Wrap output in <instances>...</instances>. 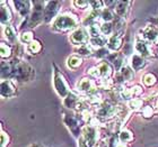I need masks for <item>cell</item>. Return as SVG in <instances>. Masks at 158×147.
Instances as JSON below:
<instances>
[{
	"label": "cell",
	"mask_w": 158,
	"mask_h": 147,
	"mask_svg": "<svg viewBox=\"0 0 158 147\" xmlns=\"http://www.w3.org/2000/svg\"><path fill=\"white\" fill-rule=\"evenodd\" d=\"M145 100L142 98H135L133 99V100H131V101H129L128 102V109L129 111H137V112H139V111L141 110L142 107L145 106Z\"/></svg>",
	"instance_id": "4dcf8cb0"
},
{
	"label": "cell",
	"mask_w": 158,
	"mask_h": 147,
	"mask_svg": "<svg viewBox=\"0 0 158 147\" xmlns=\"http://www.w3.org/2000/svg\"><path fill=\"white\" fill-rule=\"evenodd\" d=\"M14 61V74L13 80L16 83H28L35 79V69L31 65L30 63L25 62L24 60L13 57Z\"/></svg>",
	"instance_id": "7a4b0ae2"
},
{
	"label": "cell",
	"mask_w": 158,
	"mask_h": 147,
	"mask_svg": "<svg viewBox=\"0 0 158 147\" xmlns=\"http://www.w3.org/2000/svg\"><path fill=\"white\" fill-rule=\"evenodd\" d=\"M116 147H130L128 144H123V143H118V146Z\"/></svg>",
	"instance_id": "f35d334b"
},
{
	"label": "cell",
	"mask_w": 158,
	"mask_h": 147,
	"mask_svg": "<svg viewBox=\"0 0 158 147\" xmlns=\"http://www.w3.org/2000/svg\"><path fill=\"white\" fill-rule=\"evenodd\" d=\"M78 27H80V20L77 17V15L73 13H62L56 17L54 21L52 23L51 30L53 33H73V30H76Z\"/></svg>",
	"instance_id": "6da1fadb"
},
{
	"label": "cell",
	"mask_w": 158,
	"mask_h": 147,
	"mask_svg": "<svg viewBox=\"0 0 158 147\" xmlns=\"http://www.w3.org/2000/svg\"><path fill=\"white\" fill-rule=\"evenodd\" d=\"M62 7L61 1H46L45 10H44V23H53L54 19L59 16L60 9Z\"/></svg>",
	"instance_id": "7c38bea8"
},
{
	"label": "cell",
	"mask_w": 158,
	"mask_h": 147,
	"mask_svg": "<svg viewBox=\"0 0 158 147\" xmlns=\"http://www.w3.org/2000/svg\"><path fill=\"white\" fill-rule=\"evenodd\" d=\"M28 147H43V146H42V145L37 144V143H34V144H31Z\"/></svg>",
	"instance_id": "ab89813d"
},
{
	"label": "cell",
	"mask_w": 158,
	"mask_h": 147,
	"mask_svg": "<svg viewBox=\"0 0 158 147\" xmlns=\"http://www.w3.org/2000/svg\"><path fill=\"white\" fill-rule=\"evenodd\" d=\"M43 147H45V146H43Z\"/></svg>",
	"instance_id": "b9f144b4"
},
{
	"label": "cell",
	"mask_w": 158,
	"mask_h": 147,
	"mask_svg": "<svg viewBox=\"0 0 158 147\" xmlns=\"http://www.w3.org/2000/svg\"><path fill=\"white\" fill-rule=\"evenodd\" d=\"M89 6L92 8L93 11H101L102 9L105 8V2L102 0H90L89 1Z\"/></svg>",
	"instance_id": "e575fe53"
},
{
	"label": "cell",
	"mask_w": 158,
	"mask_h": 147,
	"mask_svg": "<svg viewBox=\"0 0 158 147\" xmlns=\"http://www.w3.org/2000/svg\"><path fill=\"white\" fill-rule=\"evenodd\" d=\"M135 54L142 56L146 60H154L157 57L155 49L150 45L148 42H146L145 39L141 38L139 35L135 36Z\"/></svg>",
	"instance_id": "ba28073f"
},
{
	"label": "cell",
	"mask_w": 158,
	"mask_h": 147,
	"mask_svg": "<svg viewBox=\"0 0 158 147\" xmlns=\"http://www.w3.org/2000/svg\"><path fill=\"white\" fill-rule=\"evenodd\" d=\"M42 48H43V45L42 43H41V41L34 39L33 42L30 43L28 45H26L25 51H26V53L31 54V55H39L40 53H41V51H42Z\"/></svg>",
	"instance_id": "4316f807"
},
{
	"label": "cell",
	"mask_w": 158,
	"mask_h": 147,
	"mask_svg": "<svg viewBox=\"0 0 158 147\" xmlns=\"http://www.w3.org/2000/svg\"><path fill=\"white\" fill-rule=\"evenodd\" d=\"M132 3H133L132 1H116V5L113 9L115 13V16L127 21L130 15Z\"/></svg>",
	"instance_id": "e0dca14e"
},
{
	"label": "cell",
	"mask_w": 158,
	"mask_h": 147,
	"mask_svg": "<svg viewBox=\"0 0 158 147\" xmlns=\"http://www.w3.org/2000/svg\"><path fill=\"white\" fill-rule=\"evenodd\" d=\"M148 100H152V106L155 109L156 114H158V91H156L155 93H152V95H149Z\"/></svg>",
	"instance_id": "74e56055"
},
{
	"label": "cell",
	"mask_w": 158,
	"mask_h": 147,
	"mask_svg": "<svg viewBox=\"0 0 158 147\" xmlns=\"http://www.w3.org/2000/svg\"><path fill=\"white\" fill-rule=\"evenodd\" d=\"M133 79H135V71L130 65L125 64L120 71L115 73L113 81H114L115 85H127Z\"/></svg>",
	"instance_id": "8fae6325"
},
{
	"label": "cell",
	"mask_w": 158,
	"mask_h": 147,
	"mask_svg": "<svg viewBox=\"0 0 158 147\" xmlns=\"http://www.w3.org/2000/svg\"><path fill=\"white\" fill-rule=\"evenodd\" d=\"M118 141L120 143H123V144H130L135 141V135H133V131L130 130L129 128L122 127L121 130L118 131Z\"/></svg>",
	"instance_id": "603a6c76"
},
{
	"label": "cell",
	"mask_w": 158,
	"mask_h": 147,
	"mask_svg": "<svg viewBox=\"0 0 158 147\" xmlns=\"http://www.w3.org/2000/svg\"><path fill=\"white\" fill-rule=\"evenodd\" d=\"M110 54H111V52L107 49V47H103V48L95 49L93 57H95L96 60H98L99 62H102V61H105L106 57H107Z\"/></svg>",
	"instance_id": "836d02e7"
},
{
	"label": "cell",
	"mask_w": 158,
	"mask_h": 147,
	"mask_svg": "<svg viewBox=\"0 0 158 147\" xmlns=\"http://www.w3.org/2000/svg\"><path fill=\"white\" fill-rule=\"evenodd\" d=\"M138 35L141 38H143L146 42H148L150 45H158V28L152 24H148L147 26L139 30Z\"/></svg>",
	"instance_id": "4fadbf2b"
},
{
	"label": "cell",
	"mask_w": 158,
	"mask_h": 147,
	"mask_svg": "<svg viewBox=\"0 0 158 147\" xmlns=\"http://www.w3.org/2000/svg\"><path fill=\"white\" fill-rule=\"evenodd\" d=\"M124 37L125 33H114L107 41V49L111 53H118L120 49L124 46Z\"/></svg>",
	"instance_id": "9a60e30c"
},
{
	"label": "cell",
	"mask_w": 158,
	"mask_h": 147,
	"mask_svg": "<svg viewBox=\"0 0 158 147\" xmlns=\"http://www.w3.org/2000/svg\"><path fill=\"white\" fill-rule=\"evenodd\" d=\"M82 63H84V59L76 54H73L67 59V66H68V69L73 70V71L78 70L82 65Z\"/></svg>",
	"instance_id": "d4e9b609"
},
{
	"label": "cell",
	"mask_w": 158,
	"mask_h": 147,
	"mask_svg": "<svg viewBox=\"0 0 158 147\" xmlns=\"http://www.w3.org/2000/svg\"><path fill=\"white\" fill-rule=\"evenodd\" d=\"M13 19V13L10 7L6 1H1V6H0V20H1V25L6 26L10 25V21Z\"/></svg>",
	"instance_id": "ffe728a7"
},
{
	"label": "cell",
	"mask_w": 158,
	"mask_h": 147,
	"mask_svg": "<svg viewBox=\"0 0 158 147\" xmlns=\"http://www.w3.org/2000/svg\"><path fill=\"white\" fill-rule=\"evenodd\" d=\"M87 74L94 80H96L97 83L106 82L110 81V80H113L114 75H115V69L107 61H102L97 65L87 70Z\"/></svg>",
	"instance_id": "277c9868"
},
{
	"label": "cell",
	"mask_w": 158,
	"mask_h": 147,
	"mask_svg": "<svg viewBox=\"0 0 158 147\" xmlns=\"http://www.w3.org/2000/svg\"><path fill=\"white\" fill-rule=\"evenodd\" d=\"M52 68H53V88H54V91L56 92V95H59L60 98L64 99L71 92L70 85L67 82L66 76L60 71L59 66L56 65V63L52 64Z\"/></svg>",
	"instance_id": "8992f818"
},
{
	"label": "cell",
	"mask_w": 158,
	"mask_h": 147,
	"mask_svg": "<svg viewBox=\"0 0 158 147\" xmlns=\"http://www.w3.org/2000/svg\"><path fill=\"white\" fill-rule=\"evenodd\" d=\"M33 2V9L31 13L30 17L24 20L23 25L20 27V29L24 27L28 28V29H33L35 27L40 26L42 23H44V10H45L46 1H42V0H34Z\"/></svg>",
	"instance_id": "5b68a950"
},
{
	"label": "cell",
	"mask_w": 158,
	"mask_h": 147,
	"mask_svg": "<svg viewBox=\"0 0 158 147\" xmlns=\"http://www.w3.org/2000/svg\"><path fill=\"white\" fill-rule=\"evenodd\" d=\"M125 60H127V56H125L123 53L118 52V53H111V54L106 57L105 61H107L109 63L112 64L113 68L115 69V73H116L127 64V63H125Z\"/></svg>",
	"instance_id": "ac0fdd59"
},
{
	"label": "cell",
	"mask_w": 158,
	"mask_h": 147,
	"mask_svg": "<svg viewBox=\"0 0 158 147\" xmlns=\"http://www.w3.org/2000/svg\"><path fill=\"white\" fill-rule=\"evenodd\" d=\"M141 83L146 88H152L157 83V76L155 75V73L152 72L145 73L141 78Z\"/></svg>",
	"instance_id": "f1b7e54d"
},
{
	"label": "cell",
	"mask_w": 158,
	"mask_h": 147,
	"mask_svg": "<svg viewBox=\"0 0 158 147\" xmlns=\"http://www.w3.org/2000/svg\"><path fill=\"white\" fill-rule=\"evenodd\" d=\"M95 147H101V146H99V145H98V144H97V145H96V146H95Z\"/></svg>",
	"instance_id": "60d3db41"
},
{
	"label": "cell",
	"mask_w": 158,
	"mask_h": 147,
	"mask_svg": "<svg viewBox=\"0 0 158 147\" xmlns=\"http://www.w3.org/2000/svg\"><path fill=\"white\" fill-rule=\"evenodd\" d=\"M14 55V48L13 45L9 44L8 42H1L0 44V56L2 61H8L13 57Z\"/></svg>",
	"instance_id": "7402d4cb"
},
{
	"label": "cell",
	"mask_w": 158,
	"mask_h": 147,
	"mask_svg": "<svg viewBox=\"0 0 158 147\" xmlns=\"http://www.w3.org/2000/svg\"><path fill=\"white\" fill-rule=\"evenodd\" d=\"M147 64H148L147 60L143 59L142 56L138 55V54H135V53H133V54L130 56L129 65L133 69V71H135V72H139V71L143 70L146 66H147Z\"/></svg>",
	"instance_id": "d6986e66"
},
{
	"label": "cell",
	"mask_w": 158,
	"mask_h": 147,
	"mask_svg": "<svg viewBox=\"0 0 158 147\" xmlns=\"http://www.w3.org/2000/svg\"><path fill=\"white\" fill-rule=\"evenodd\" d=\"M10 143V136L7 131L3 130L1 127V147H7Z\"/></svg>",
	"instance_id": "8d00e7d4"
},
{
	"label": "cell",
	"mask_w": 158,
	"mask_h": 147,
	"mask_svg": "<svg viewBox=\"0 0 158 147\" xmlns=\"http://www.w3.org/2000/svg\"><path fill=\"white\" fill-rule=\"evenodd\" d=\"M114 25L113 23H101V33L103 36L111 37L114 34Z\"/></svg>",
	"instance_id": "d6a6232c"
},
{
	"label": "cell",
	"mask_w": 158,
	"mask_h": 147,
	"mask_svg": "<svg viewBox=\"0 0 158 147\" xmlns=\"http://www.w3.org/2000/svg\"><path fill=\"white\" fill-rule=\"evenodd\" d=\"M11 3L15 7V10L17 14L19 15L23 19L28 18L33 9V2L30 0H16V1H11Z\"/></svg>",
	"instance_id": "5bb4252c"
},
{
	"label": "cell",
	"mask_w": 158,
	"mask_h": 147,
	"mask_svg": "<svg viewBox=\"0 0 158 147\" xmlns=\"http://www.w3.org/2000/svg\"><path fill=\"white\" fill-rule=\"evenodd\" d=\"M34 39H35L34 38V32L32 29H25L23 32H20L19 37H18L20 44H26V45L33 42Z\"/></svg>",
	"instance_id": "f546056e"
},
{
	"label": "cell",
	"mask_w": 158,
	"mask_h": 147,
	"mask_svg": "<svg viewBox=\"0 0 158 147\" xmlns=\"http://www.w3.org/2000/svg\"><path fill=\"white\" fill-rule=\"evenodd\" d=\"M89 39H90V35H89L88 29L82 26L78 27L76 30H73V33H70V36H69L70 43L75 47L88 44Z\"/></svg>",
	"instance_id": "30bf717a"
},
{
	"label": "cell",
	"mask_w": 158,
	"mask_h": 147,
	"mask_svg": "<svg viewBox=\"0 0 158 147\" xmlns=\"http://www.w3.org/2000/svg\"><path fill=\"white\" fill-rule=\"evenodd\" d=\"M98 88V83L96 80H94L90 76H84L77 82L76 84V90L79 95H88L96 91Z\"/></svg>",
	"instance_id": "9c48e42d"
},
{
	"label": "cell",
	"mask_w": 158,
	"mask_h": 147,
	"mask_svg": "<svg viewBox=\"0 0 158 147\" xmlns=\"http://www.w3.org/2000/svg\"><path fill=\"white\" fill-rule=\"evenodd\" d=\"M3 35H5L7 42L9 43V44L16 45L17 39H18L19 35H17V30L15 29V27L11 26V25H6V26H3Z\"/></svg>",
	"instance_id": "44dd1931"
},
{
	"label": "cell",
	"mask_w": 158,
	"mask_h": 147,
	"mask_svg": "<svg viewBox=\"0 0 158 147\" xmlns=\"http://www.w3.org/2000/svg\"><path fill=\"white\" fill-rule=\"evenodd\" d=\"M99 19L102 20V23H113L115 19V13L113 9L110 8H104L99 11Z\"/></svg>",
	"instance_id": "83f0119b"
},
{
	"label": "cell",
	"mask_w": 158,
	"mask_h": 147,
	"mask_svg": "<svg viewBox=\"0 0 158 147\" xmlns=\"http://www.w3.org/2000/svg\"><path fill=\"white\" fill-rule=\"evenodd\" d=\"M73 5L76 7L77 9H80V10H85L88 7H90L89 6L88 0H75V1H73Z\"/></svg>",
	"instance_id": "d590c367"
},
{
	"label": "cell",
	"mask_w": 158,
	"mask_h": 147,
	"mask_svg": "<svg viewBox=\"0 0 158 147\" xmlns=\"http://www.w3.org/2000/svg\"><path fill=\"white\" fill-rule=\"evenodd\" d=\"M113 92H114L120 99L129 102L135 98H140V95L143 93V87H142L141 84L115 85Z\"/></svg>",
	"instance_id": "52a82bcc"
},
{
	"label": "cell",
	"mask_w": 158,
	"mask_h": 147,
	"mask_svg": "<svg viewBox=\"0 0 158 147\" xmlns=\"http://www.w3.org/2000/svg\"><path fill=\"white\" fill-rule=\"evenodd\" d=\"M94 51L95 49L93 48L92 46L88 44H86V45H81V46H77L75 47V54L80 57H93L94 55Z\"/></svg>",
	"instance_id": "cb8c5ba5"
},
{
	"label": "cell",
	"mask_w": 158,
	"mask_h": 147,
	"mask_svg": "<svg viewBox=\"0 0 158 147\" xmlns=\"http://www.w3.org/2000/svg\"><path fill=\"white\" fill-rule=\"evenodd\" d=\"M62 121L64 126L68 128L70 134L73 135V138L78 139L81 135V130L84 126L86 125L85 118L82 117V114L70 111V112H62Z\"/></svg>",
	"instance_id": "3957f363"
},
{
	"label": "cell",
	"mask_w": 158,
	"mask_h": 147,
	"mask_svg": "<svg viewBox=\"0 0 158 147\" xmlns=\"http://www.w3.org/2000/svg\"><path fill=\"white\" fill-rule=\"evenodd\" d=\"M17 95V84L14 80H1V97L3 99Z\"/></svg>",
	"instance_id": "2e32d148"
},
{
	"label": "cell",
	"mask_w": 158,
	"mask_h": 147,
	"mask_svg": "<svg viewBox=\"0 0 158 147\" xmlns=\"http://www.w3.org/2000/svg\"><path fill=\"white\" fill-rule=\"evenodd\" d=\"M139 114H141L142 118H145V119L149 120V119H152V118H154V116L156 114V112H155L154 107H152L150 103H148V105H145L143 107H142L141 110L139 111Z\"/></svg>",
	"instance_id": "1f68e13d"
},
{
	"label": "cell",
	"mask_w": 158,
	"mask_h": 147,
	"mask_svg": "<svg viewBox=\"0 0 158 147\" xmlns=\"http://www.w3.org/2000/svg\"><path fill=\"white\" fill-rule=\"evenodd\" d=\"M107 41H109V38L103 36V35H99L97 37H90V39H89V45L92 46L94 49L103 48V47H106Z\"/></svg>",
	"instance_id": "484cf974"
}]
</instances>
